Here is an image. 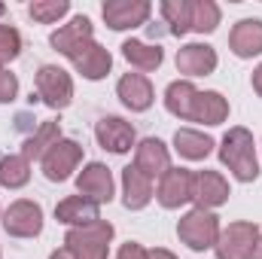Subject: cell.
Returning <instances> with one entry per match:
<instances>
[{
  "label": "cell",
  "mask_w": 262,
  "mask_h": 259,
  "mask_svg": "<svg viewBox=\"0 0 262 259\" xmlns=\"http://www.w3.org/2000/svg\"><path fill=\"white\" fill-rule=\"evenodd\" d=\"M220 162L241 180L250 183L259 177V162H256V140L247 128H229V134L220 143Z\"/></svg>",
  "instance_id": "obj_1"
},
{
  "label": "cell",
  "mask_w": 262,
  "mask_h": 259,
  "mask_svg": "<svg viewBox=\"0 0 262 259\" xmlns=\"http://www.w3.org/2000/svg\"><path fill=\"white\" fill-rule=\"evenodd\" d=\"M110 241H113V226L107 220H98V223H89V226H76V229L67 232L64 238L73 259H107Z\"/></svg>",
  "instance_id": "obj_2"
},
{
  "label": "cell",
  "mask_w": 262,
  "mask_h": 259,
  "mask_svg": "<svg viewBox=\"0 0 262 259\" xmlns=\"http://www.w3.org/2000/svg\"><path fill=\"white\" fill-rule=\"evenodd\" d=\"M177 235L189 250H210L220 238V220L210 210L192 207L180 223H177Z\"/></svg>",
  "instance_id": "obj_3"
},
{
  "label": "cell",
  "mask_w": 262,
  "mask_h": 259,
  "mask_svg": "<svg viewBox=\"0 0 262 259\" xmlns=\"http://www.w3.org/2000/svg\"><path fill=\"white\" fill-rule=\"evenodd\" d=\"M256 241H259L256 223H229L220 232L213 250H216V259H250L256 250Z\"/></svg>",
  "instance_id": "obj_4"
},
{
  "label": "cell",
  "mask_w": 262,
  "mask_h": 259,
  "mask_svg": "<svg viewBox=\"0 0 262 259\" xmlns=\"http://www.w3.org/2000/svg\"><path fill=\"white\" fill-rule=\"evenodd\" d=\"M37 95L43 98L46 107L52 110H64L73 101V79L64 67L55 64H43L37 70Z\"/></svg>",
  "instance_id": "obj_5"
},
{
  "label": "cell",
  "mask_w": 262,
  "mask_h": 259,
  "mask_svg": "<svg viewBox=\"0 0 262 259\" xmlns=\"http://www.w3.org/2000/svg\"><path fill=\"white\" fill-rule=\"evenodd\" d=\"M3 229L12 238H34L43 232V207L37 201H12L3 213Z\"/></svg>",
  "instance_id": "obj_6"
},
{
  "label": "cell",
  "mask_w": 262,
  "mask_h": 259,
  "mask_svg": "<svg viewBox=\"0 0 262 259\" xmlns=\"http://www.w3.org/2000/svg\"><path fill=\"white\" fill-rule=\"evenodd\" d=\"M40 162H43V174H46V180L61 183V180H67V177L76 171V165L82 162V146H79L76 140L61 137L55 146H49V153H46Z\"/></svg>",
  "instance_id": "obj_7"
},
{
  "label": "cell",
  "mask_w": 262,
  "mask_h": 259,
  "mask_svg": "<svg viewBox=\"0 0 262 259\" xmlns=\"http://www.w3.org/2000/svg\"><path fill=\"white\" fill-rule=\"evenodd\" d=\"M156 198H159V204L168 207V210L183 207L186 201H192V171H189V168H168V171L159 177Z\"/></svg>",
  "instance_id": "obj_8"
},
{
  "label": "cell",
  "mask_w": 262,
  "mask_h": 259,
  "mask_svg": "<svg viewBox=\"0 0 262 259\" xmlns=\"http://www.w3.org/2000/svg\"><path fill=\"white\" fill-rule=\"evenodd\" d=\"M101 12L113 31H128V28H140L149 18L152 6L146 0H107Z\"/></svg>",
  "instance_id": "obj_9"
},
{
  "label": "cell",
  "mask_w": 262,
  "mask_h": 259,
  "mask_svg": "<svg viewBox=\"0 0 262 259\" xmlns=\"http://www.w3.org/2000/svg\"><path fill=\"white\" fill-rule=\"evenodd\" d=\"M76 189H79L82 198H89L95 204L110 201L113 198V174H110V168L101 165V162H89L76 177Z\"/></svg>",
  "instance_id": "obj_10"
},
{
  "label": "cell",
  "mask_w": 262,
  "mask_h": 259,
  "mask_svg": "<svg viewBox=\"0 0 262 259\" xmlns=\"http://www.w3.org/2000/svg\"><path fill=\"white\" fill-rule=\"evenodd\" d=\"M229 195H232L229 183H226V177L220 171H198V174H192V201H195V207H201V210L220 207V204H226Z\"/></svg>",
  "instance_id": "obj_11"
},
{
  "label": "cell",
  "mask_w": 262,
  "mask_h": 259,
  "mask_svg": "<svg viewBox=\"0 0 262 259\" xmlns=\"http://www.w3.org/2000/svg\"><path fill=\"white\" fill-rule=\"evenodd\" d=\"M89 40H95V28H92L89 15H73L67 25H61L58 31H52V37H49V43L55 46V52H61L64 58H70Z\"/></svg>",
  "instance_id": "obj_12"
},
{
  "label": "cell",
  "mask_w": 262,
  "mask_h": 259,
  "mask_svg": "<svg viewBox=\"0 0 262 259\" xmlns=\"http://www.w3.org/2000/svg\"><path fill=\"white\" fill-rule=\"evenodd\" d=\"M70 61H73V67H76L85 79H104V76L110 73V67H113V55H110L104 46H98L95 40H89V43H82V46L70 55Z\"/></svg>",
  "instance_id": "obj_13"
},
{
  "label": "cell",
  "mask_w": 262,
  "mask_h": 259,
  "mask_svg": "<svg viewBox=\"0 0 262 259\" xmlns=\"http://www.w3.org/2000/svg\"><path fill=\"white\" fill-rule=\"evenodd\" d=\"M95 137H98V143L104 149H110L116 156L128 153L131 146H134V128H131V122L119 119V116H104L95 125Z\"/></svg>",
  "instance_id": "obj_14"
},
{
  "label": "cell",
  "mask_w": 262,
  "mask_h": 259,
  "mask_svg": "<svg viewBox=\"0 0 262 259\" xmlns=\"http://www.w3.org/2000/svg\"><path fill=\"white\" fill-rule=\"evenodd\" d=\"M134 168L143 171L149 180L152 177H162L168 168H171V156H168V146L159 140V137H146L137 143V153H134Z\"/></svg>",
  "instance_id": "obj_15"
},
{
  "label": "cell",
  "mask_w": 262,
  "mask_h": 259,
  "mask_svg": "<svg viewBox=\"0 0 262 259\" xmlns=\"http://www.w3.org/2000/svg\"><path fill=\"white\" fill-rule=\"evenodd\" d=\"M177 70L186 76H207L216 70V52L207 43H186L177 52Z\"/></svg>",
  "instance_id": "obj_16"
},
{
  "label": "cell",
  "mask_w": 262,
  "mask_h": 259,
  "mask_svg": "<svg viewBox=\"0 0 262 259\" xmlns=\"http://www.w3.org/2000/svg\"><path fill=\"white\" fill-rule=\"evenodd\" d=\"M229 46L238 58H253L262 52V18H241L232 34H229Z\"/></svg>",
  "instance_id": "obj_17"
},
{
  "label": "cell",
  "mask_w": 262,
  "mask_h": 259,
  "mask_svg": "<svg viewBox=\"0 0 262 259\" xmlns=\"http://www.w3.org/2000/svg\"><path fill=\"white\" fill-rule=\"evenodd\" d=\"M116 92H119V101L134 113H143V110L152 107V82L143 73H125L119 79Z\"/></svg>",
  "instance_id": "obj_18"
},
{
  "label": "cell",
  "mask_w": 262,
  "mask_h": 259,
  "mask_svg": "<svg viewBox=\"0 0 262 259\" xmlns=\"http://www.w3.org/2000/svg\"><path fill=\"white\" fill-rule=\"evenodd\" d=\"M55 220L64 223V226H70V229H76V226L98 223L101 213H98V204H95V201H89V198H82V195H70V198H64V201H58Z\"/></svg>",
  "instance_id": "obj_19"
},
{
  "label": "cell",
  "mask_w": 262,
  "mask_h": 259,
  "mask_svg": "<svg viewBox=\"0 0 262 259\" xmlns=\"http://www.w3.org/2000/svg\"><path fill=\"white\" fill-rule=\"evenodd\" d=\"M149 198H152V180L143 171H137L134 165H128L122 171V204L128 210H140L149 204Z\"/></svg>",
  "instance_id": "obj_20"
},
{
  "label": "cell",
  "mask_w": 262,
  "mask_h": 259,
  "mask_svg": "<svg viewBox=\"0 0 262 259\" xmlns=\"http://www.w3.org/2000/svg\"><path fill=\"white\" fill-rule=\"evenodd\" d=\"M229 119V101L220 92H198L195 107H192V119L189 122H201V125H220Z\"/></svg>",
  "instance_id": "obj_21"
},
{
  "label": "cell",
  "mask_w": 262,
  "mask_h": 259,
  "mask_svg": "<svg viewBox=\"0 0 262 259\" xmlns=\"http://www.w3.org/2000/svg\"><path fill=\"white\" fill-rule=\"evenodd\" d=\"M198 89L189 79H174L168 89H165V107L171 116L177 119H192V107H195Z\"/></svg>",
  "instance_id": "obj_22"
},
{
  "label": "cell",
  "mask_w": 262,
  "mask_h": 259,
  "mask_svg": "<svg viewBox=\"0 0 262 259\" xmlns=\"http://www.w3.org/2000/svg\"><path fill=\"white\" fill-rule=\"evenodd\" d=\"M174 149L189 159V162H198V159H207L210 149H213V140L204 134V131H195V128H180L174 134Z\"/></svg>",
  "instance_id": "obj_23"
},
{
  "label": "cell",
  "mask_w": 262,
  "mask_h": 259,
  "mask_svg": "<svg viewBox=\"0 0 262 259\" xmlns=\"http://www.w3.org/2000/svg\"><path fill=\"white\" fill-rule=\"evenodd\" d=\"M122 55H125V61L134 64L137 70H156V67L165 61V52H162L159 46L143 43V40H125V43H122Z\"/></svg>",
  "instance_id": "obj_24"
},
{
  "label": "cell",
  "mask_w": 262,
  "mask_h": 259,
  "mask_svg": "<svg viewBox=\"0 0 262 259\" xmlns=\"http://www.w3.org/2000/svg\"><path fill=\"white\" fill-rule=\"evenodd\" d=\"M61 140V128H58V122H52V119H46L34 137H28L25 140V149H21V156L31 162V159H43L46 153H49V146H55Z\"/></svg>",
  "instance_id": "obj_25"
},
{
  "label": "cell",
  "mask_w": 262,
  "mask_h": 259,
  "mask_svg": "<svg viewBox=\"0 0 262 259\" xmlns=\"http://www.w3.org/2000/svg\"><path fill=\"white\" fill-rule=\"evenodd\" d=\"M159 9H162L165 21L171 25L174 37H183L192 31V0H165Z\"/></svg>",
  "instance_id": "obj_26"
},
{
  "label": "cell",
  "mask_w": 262,
  "mask_h": 259,
  "mask_svg": "<svg viewBox=\"0 0 262 259\" xmlns=\"http://www.w3.org/2000/svg\"><path fill=\"white\" fill-rule=\"evenodd\" d=\"M31 180V162L25 156H3L0 159V186L18 189Z\"/></svg>",
  "instance_id": "obj_27"
},
{
  "label": "cell",
  "mask_w": 262,
  "mask_h": 259,
  "mask_svg": "<svg viewBox=\"0 0 262 259\" xmlns=\"http://www.w3.org/2000/svg\"><path fill=\"white\" fill-rule=\"evenodd\" d=\"M220 25V6L213 0H192V31L210 34Z\"/></svg>",
  "instance_id": "obj_28"
},
{
  "label": "cell",
  "mask_w": 262,
  "mask_h": 259,
  "mask_svg": "<svg viewBox=\"0 0 262 259\" xmlns=\"http://www.w3.org/2000/svg\"><path fill=\"white\" fill-rule=\"evenodd\" d=\"M28 12H31L34 21L52 25V21L64 18L67 12H70V3H67V0H34V3L28 6Z\"/></svg>",
  "instance_id": "obj_29"
},
{
  "label": "cell",
  "mask_w": 262,
  "mask_h": 259,
  "mask_svg": "<svg viewBox=\"0 0 262 259\" xmlns=\"http://www.w3.org/2000/svg\"><path fill=\"white\" fill-rule=\"evenodd\" d=\"M21 52V34L12 25H0V70H6L9 61H15Z\"/></svg>",
  "instance_id": "obj_30"
},
{
  "label": "cell",
  "mask_w": 262,
  "mask_h": 259,
  "mask_svg": "<svg viewBox=\"0 0 262 259\" xmlns=\"http://www.w3.org/2000/svg\"><path fill=\"white\" fill-rule=\"evenodd\" d=\"M15 95H18V79H15V73L0 70V104L15 101Z\"/></svg>",
  "instance_id": "obj_31"
},
{
  "label": "cell",
  "mask_w": 262,
  "mask_h": 259,
  "mask_svg": "<svg viewBox=\"0 0 262 259\" xmlns=\"http://www.w3.org/2000/svg\"><path fill=\"white\" fill-rule=\"evenodd\" d=\"M146 253H149V250H143L137 241H128V244H122V247H119L116 259H146Z\"/></svg>",
  "instance_id": "obj_32"
},
{
  "label": "cell",
  "mask_w": 262,
  "mask_h": 259,
  "mask_svg": "<svg viewBox=\"0 0 262 259\" xmlns=\"http://www.w3.org/2000/svg\"><path fill=\"white\" fill-rule=\"evenodd\" d=\"M146 259H177V256H174L171 250H162V247H159V250H149V253H146Z\"/></svg>",
  "instance_id": "obj_33"
},
{
  "label": "cell",
  "mask_w": 262,
  "mask_h": 259,
  "mask_svg": "<svg viewBox=\"0 0 262 259\" xmlns=\"http://www.w3.org/2000/svg\"><path fill=\"white\" fill-rule=\"evenodd\" d=\"M253 89L259 92V98H262V64L256 67V70H253Z\"/></svg>",
  "instance_id": "obj_34"
},
{
  "label": "cell",
  "mask_w": 262,
  "mask_h": 259,
  "mask_svg": "<svg viewBox=\"0 0 262 259\" xmlns=\"http://www.w3.org/2000/svg\"><path fill=\"white\" fill-rule=\"evenodd\" d=\"M49 259H73V253H70V250L64 247V250H55V253H52Z\"/></svg>",
  "instance_id": "obj_35"
},
{
  "label": "cell",
  "mask_w": 262,
  "mask_h": 259,
  "mask_svg": "<svg viewBox=\"0 0 262 259\" xmlns=\"http://www.w3.org/2000/svg\"><path fill=\"white\" fill-rule=\"evenodd\" d=\"M253 259H262V235H259V241H256V250H253Z\"/></svg>",
  "instance_id": "obj_36"
},
{
  "label": "cell",
  "mask_w": 262,
  "mask_h": 259,
  "mask_svg": "<svg viewBox=\"0 0 262 259\" xmlns=\"http://www.w3.org/2000/svg\"><path fill=\"white\" fill-rule=\"evenodd\" d=\"M3 12H6V6H3V3H0V15H3Z\"/></svg>",
  "instance_id": "obj_37"
},
{
  "label": "cell",
  "mask_w": 262,
  "mask_h": 259,
  "mask_svg": "<svg viewBox=\"0 0 262 259\" xmlns=\"http://www.w3.org/2000/svg\"><path fill=\"white\" fill-rule=\"evenodd\" d=\"M0 259H3V256H0Z\"/></svg>",
  "instance_id": "obj_38"
}]
</instances>
